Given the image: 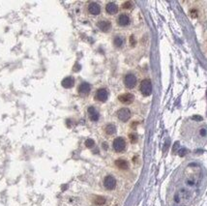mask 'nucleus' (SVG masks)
Returning <instances> with one entry per match:
<instances>
[{"mask_svg":"<svg viewBox=\"0 0 207 206\" xmlns=\"http://www.w3.org/2000/svg\"><path fill=\"white\" fill-rule=\"evenodd\" d=\"M116 132V127L113 124H108L106 127V133L108 135H113Z\"/></svg>","mask_w":207,"mask_h":206,"instance_id":"nucleus-16","label":"nucleus"},{"mask_svg":"<svg viewBox=\"0 0 207 206\" xmlns=\"http://www.w3.org/2000/svg\"><path fill=\"white\" fill-rule=\"evenodd\" d=\"M186 152H187V150H186V149H182V150H180L179 155H180V156H184V155L186 154Z\"/></svg>","mask_w":207,"mask_h":206,"instance_id":"nucleus-22","label":"nucleus"},{"mask_svg":"<svg viewBox=\"0 0 207 206\" xmlns=\"http://www.w3.org/2000/svg\"><path fill=\"white\" fill-rule=\"evenodd\" d=\"M104 186L108 190H113L115 186H116V180H115V178L111 175L106 176L105 180H104Z\"/></svg>","mask_w":207,"mask_h":206,"instance_id":"nucleus-5","label":"nucleus"},{"mask_svg":"<svg viewBox=\"0 0 207 206\" xmlns=\"http://www.w3.org/2000/svg\"><path fill=\"white\" fill-rule=\"evenodd\" d=\"M106 12H108V14L113 15V14H116V13H117L118 7H117V5L115 4V3L109 2V3H108V4H106Z\"/></svg>","mask_w":207,"mask_h":206,"instance_id":"nucleus-11","label":"nucleus"},{"mask_svg":"<svg viewBox=\"0 0 207 206\" xmlns=\"http://www.w3.org/2000/svg\"><path fill=\"white\" fill-rule=\"evenodd\" d=\"M115 164H116V166L120 169H127L129 167L127 161L123 160V159H118V160H116L115 161Z\"/></svg>","mask_w":207,"mask_h":206,"instance_id":"nucleus-15","label":"nucleus"},{"mask_svg":"<svg viewBox=\"0 0 207 206\" xmlns=\"http://www.w3.org/2000/svg\"><path fill=\"white\" fill-rule=\"evenodd\" d=\"M108 92L105 88H100L96 92V99L100 102H106L108 100Z\"/></svg>","mask_w":207,"mask_h":206,"instance_id":"nucleus-6","label":"nucleus"},{"mask_svg":"<svg viewBox=\"0 0 207 206\" xmlns=\"http://www.w3.org/2000/svg\"><path fill=\"white\" fill-rule=\"evenodd\" d=\"M98 27L104 32H108L109 29H110L111 24H110V22H106V20H104V22H98Z\"/></svg>","mask_w":207,"mask_h":206,"instance_id":"nucleus-14","label":"nucleus"},{"mask_svg":"<svg viewBox=\"0 0 207 206\" xmlns=\"http://www.w3.org/2000/svg\"><path fill=\"white\" fill-rule=\"evenodd\" d=\"M88 113H89V117L92 121H98L99 120V113L97 112L95 108L90 107L88 108Z\"/></svg>","mask_w":207,"mask_h":206,"instance_id":"nucleus-12","label":"nucleus"},{"mask_svg":"<svg viewBox=\"0 0 207 206\" xmlns=\"http://www.w3.org/2000/svg\"><path fill=\"white\" fill-rule=\"evenodd\" d=\"M113 43H114V45L116 46H118V48H120V46H122V45L124 44V39H123L122 37L117 36V37H115V38H114Z\"/></svg>","mask_w":207,"mask_h":206,"instance_id":"nucleus-17","label":"nucleus"},{"mask_svg":"<svg viewBox=\"0 0 207 206\" xmlns=\"http://www.w3.org/2000/svg\"><path fill=\"white\" fill-rule=\"evenodd\" d=\"M124 83H125L127 88H134L135 85L137 84V78H135V76L133 75V74H128V75H126L125 76Z\"/></svg>","mask_w":207,"mask_h":206,"instance_id":"nucleus-4","label":"nucleus"},{"mask_svg":"<svg viewBox=\"0 0 207 206\" xmlns=\"http://www.w3.org/2000/svg\"><path fill=\"white\" fill-rule=\"evenodd\" d=\"M103 146H104V149H108V145H106V143H104Z\"/></svg>","mask_w":207,"mask_h":206,"instance_id":"nucleus-24","label":"nucleus"},{"mask_svg":"<svg viewBox=\"0 0 207 206\" xmlns=\"http://www.w3.org/2000/svg\"><path fill=\"white\" fill-rule=\"evenodd\" d=\"M123 8H124V9H130V8H132V3L130 2V1L125 2V3L123 4Z\"/></svg>","mask_w":207,"mask_h":206,"instance_id":"nucleus-21","label":"nucleus"},{"mask_svg":"<svg viewBox=\"0 0 207 206\" xmlns=\"http://www.w3.org/2000/svg\"><path fill=\"white\" fill-rule=\"evenodd\" d=\"M90 90H91V86L89 83H87V82H82L78 87V93L82 96L88 95V93L90 92Z\"/></svg>","mask_w":207,"mask_h":206,"instance_id":"nucleus-8","label":"nucleus"},{"mask_svg":"<svg viewBox=\"0 0 207 206\" xmlns=\"http://www.w3.org/2000/svg\"><path fill=\"white\" fill-rule=\"evenodd\" d=\"M94 144H95V142H94V140L91 139V138H88V139L85 140V146L88 147V148H92Z\"/></svg>","mask_w":207,"mask_h":206,"instance_id":"nucleus-19","label":"nucleus"},{"mask_svg":"<svg viewBox=\"0 0 207 206\" xmlns=\"http://www.w3.org/2000/svg\"><path fill=\"white\" fill-rule=\"evenodd\" d=\"M94 203L97 205H103L106 203V198H103V196H97V198L94 199Z\"/></svg>","mask_w":207,"mask_h":206,"instance_id":"nucleus-18","label":"nucleus"},{"mask_svg":"<svg viewBox=\"0 0 207 206\" xmlns=\"http://www.w3.org/2000/svg\"><path fill=\"white\" fill-rule=\"evenodd\" d=\"M130 42H131V45H132V46H135V38H134V36H131V39H130Z\"/></svg>","mask_w":207,"mask_h":206,"instance_id":"nucleus-23","label":"nucleus"},{"mask_svg":"<svg viewBox=\"0 0 207 206\" xmlns=\"http://www.w3.org/2000/svg\"><path fill=\"white\" fill-rule=\"evenodd\" d=\"M75 84V79L72 76H67L62 80V86L64 88H71Z\"/></svg>","mask_w":207,"mask_h":206,"instance_id":"nucleus-10","label":"nucleus"},{"mask_svg":"<svg viewBox=\"0 0 207 206\" xmlns=\"http://www.w3.org/2000/svg\"><path fill=\"white\" fill-rule=\"evenodd\" d=\"M88 10H89V13L92 15H99L100 12H101V8H100L99 4H97L95 2L90 3L89 6H88Z\"/></svg>","mask_w":207,"mask_h":206,"instance_id":"nucleus-9","label":"nucleus"},{"mask_svg":"<svg viewBox=\"0 0 207 206\" xmlns=\"http://www.w3.org/2000/svg\"><path fill=\"white\" fill-rule=\"evenodd\" d=\"M129 137H130V139H131V142L132 143H135V142H137V140H138V137L135 136V134H131L129 136Z\"/></svg>","mask_w":207,"mask_h":206,"instance_id":"nucleus-20","label":"nucleus"},{"mask_svg":"<svg viewBox=\"0 0 207 206\" xmlns=\"http://www.w3.org/2000/svg\"><path fill=\"white\" fill-rule=\"evenodd\" d=\"M140 91L144 96H149L152 93V83L148 78L143 79L140 84Z\"/></svg>","mask_w":207,"mask_h":206,"instance_id":"nucleus-1","label":"nucleus"},{"mask_svg":"<svg viewBox=\"0 0 207 206\" xmlns=\"http://www.w3.org/2000/svg\"><path fill=\"white\" fill-rule=\"evenodd\" d=\"M118 100H119L121 103H123V104H131L135 100V97L131 93H126V94L120 95L118 97Z\"/></svg>","mask_w":207,"mask_h":206,"instance_id":"nucleus-7","label":"nucleus"},{"mask_svg":"<svg viewBox=\"0 0 207 206\" xmlns=\"http://www.w3.org/2000/svg\"><path fill=\"white\" fill-rule=\"evenodd\" d=\"M112 146H113V149L116 152H122L126 147V142H125V140H124V138L117 137L113 140Z\"/></svg>","mask_w":207,"mask_h":206,"instance_id":"nucleus-2","label":"nucleus"},{"mask_svg":"<svg viewBox=\"0 0 207 206\" xmlns=\"http://www.w3.org/2000/svg\"><path fill=\"white\" fill-rule=\"evenodd\" d=\"M117 117L121 121L126 122L131 118V111L129 108H121L117 111Z\"/></svg>","mask_w":207,"mask_h":206,"instance_id":"nucleus-3","label":"nucleus"},{"mask_svg":"<svg viewBox=\"0 0 207 206\" xmlns=\"http://www.w3.org/2000/svg\"><path fill=\"white\" fill-rule=\"evenodd\" d=\"M118 23H119V25H121V26L128 25L130 23V17L125 14L120 15L119 17H118Z\"/></svg>","mask_w":207,"mask_h":206,"instance_id":"nucleus-13","label":"nucleus"}]
</instances>
